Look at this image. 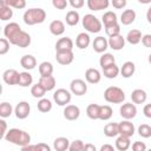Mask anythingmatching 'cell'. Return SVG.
Masks as SVG:
<instances>
[{
  "label": "cell",
  "mask_w": 151,
  "mask_h": 151,
  "mask_svg": "<svg viewBox=\"0 0 151 151\" xmlns=\"http://www.w3.org/2000/svg\"><path fill=\"white\" fill-rule=\"evenodd\" d=\"M4 139L6 142H9L14 145H18V146H25V145H28L31 144V136L28 134V132L24 131V130H20V129H9L6 133V136L4 137Z\"/></svg>",
  "instance_id": "obj_1"
},
{
  "label": "cell",
  "mask_w": 151,
  "mask_h": 151,
  "mask_svg": "<svg viewBox=\"0 0 151 151\" xmlns=\"http://www.w3.org/2000/svg\"><path fill=\"white\" fill-rule=\"evenodd\" d=\"M24 22L28 26L41 24L46 19V12L42 8H29L24 13Z\"/></svg>",
  "instance_id": "obj_2"
},
{
  "label": "cell",
  "mask_w": 151,
  "mask_h": 151,
  "mask_svg": "<svg viewBox=\"0 0 151 151\" xmlns=\"http://www.w3.org/2000/svg\"><path fill=\"white\" fill-rule=\"evenodd\" d=\"M104 98L107 103L120 104L125 100V93L118 86H109L104 92Z\"/></svg>",
  "instance_id": "obj_3"
},
{
  "label": "cell",
  "mask_w": 151,
  "mask_h": 151,
  "mask_svg": "<svg viewBox=\"0 0 151 151\" xmlns=\"http://www.w3.org/2000/svg\"><path fill=\"white\" fill-rule=\"evenodd\" d=\"M83 27L90 33H98L101 31V21L93 14H85L83 18Z\"/></svg>",
  "instance_id": "obj_4"
},
{
  "label": "cell",
  "mask_w": 151,
  "mask_h": 151,
  "mask_svg": "<svg viewBox=\"0 0 151 151\" xmlns=\"http://www.w3.org/2000/svg\"><path fill=\"white\" fill-rule=\"evenodd\" d=\"M72 99V93L71 91L66 88H58L53 93V100L59 105V106H67Z\"/></svg>",
  "instance_id": "obj_5"
},
{
  "label": "cell",
  "mask_w": 151,
  "mask_h": 151,
  "mask_svg": "<svg viewBox=\"0 0 151 151\" xmlns=\"http://www.w3.org/2000/svg\"><path fill=\"white\" fill-rule=\"evenodd\" d=\"M21 31H22V29H21V27L19 26V24H17V22H9V24H7V25L5 26V28H4V34H5L6 39H7L11 44H13L14 40L17 39V37L19 35V33H20Z\"/></svg>",
  "instance_id": "obj_6"
},
{
  "label": "cell",
  "mask_w": 151,
  "mask_h": 151,
  "mask_svg": "<svg viewBox=\"0 0 151 151\" xmlns=\"http://www.w3.org/2000/svg\"><path fill=\"white\" fill-rule=\"evenodd\" d=\"M70 91L76 96H84L87 92V85L83 79H73L70 84Z\"/></svg>",
  "instance_id": "obj_7"
},
{
  "label": "cell",
  "mask_w": 151,
  "mask_h": 151,
  "mask_svg": "<svg viewBox=\"0 0 151 151\" xmlns=\"http://www.w3.org/2000/svg\"><path fill=\"white\" fill-rule=\"evenodd\" d=\"M119 112H120V116L125 120H130V119H132V118L136 117V114H137V107L132 103H125V104H123L120 106Z\"/></svg>",
  "instance_id": "obj_8"
},
{
  "label": "cell",
  "mask_w": 151,
  "mask_h": 151,
  "mask_svg": "<svg viewBox=\"0 0 151 151\" xmlns=\"http://www.w3.org/2000/svg\"><path fill=\"white\" fill-rule=\"evenodd\" d=\"M31 112V106L27 101H19L14 109V113H15V117L18 119H25L28 117Z\"/></svg>",
  "instance_id": "obj_9"
},
{
  "label": "cell",
  "mask_w": 151,
  "mask_h": 151,
  "mask_svg": "<svg viewBox=\"0 0 151 151\" xmlns=\"http://www.w3.org/2000/svg\"><path fill=\"white\" fill-rule=\"evenodd\" d=\"M20 73L14 68H8L2 73V79L7 85H18Z\"/></svg>",
  "instance_id": "obj_10"
},
{
  "label": "cell",
  "mask_w": 151,
  "mask_h": 151,
  "mask_svg": "<svg viewBox=\"0 0 151 151\" xmlns=\"http://www.w3.org/2000/svg\"><path fill=\"white\" fill-rule=\"evenodd\" d=\"M119 126V134L125 136V137H132L134 134V125L130 120H123L118 123Z\"/></svg>",
  "instance_id": "obj_11"
},
{
  "label": "cell",
  "mask_w": 151,
  "mask_h": 151,
  "mask_svg": "<svg viewBox=\"0 0 151 151\" xmlns=\"http://www.w3.org/2000/svg\"><path fill=\"white\" fill-rule=\"evenodd\" d=\"M73 50V41L68 37L60 38L55 42V52H65V51H72Z\"/></svg>",
  "instance_id": "obj_12"
},
{
  "label": "cell",
  "mask_w": 151,
  "mask_h": 151,
  "mask_svg": "<svg viewBox=\"0 0 151 151\" xmlns=\"http://www.w3.org/2000/svg\"><path fill=\"white\" fill-rule=\"evenodd\" d=\"M92 47L97 53H105V51L109 48V40H106L104 37H97L92 42Z\"/></svg>",
  "instance_id": "obj_13"
},
{
  "label": "cell",
  "mask_w": 151,
  "mask_h": 151,
  "mask_svg": "<svg viewBox=\"0 0 151 151\" xmlns=\"http://www.w3.org/2000/svg\"><path fill=\"white\" fill-rule=\"evenodd\" d=\"M55 59L60 65H70L73 59L74 54L72 51H65V52H55Z\"/></svg>",
  "instance_id": "obj_14"
},
{
  "label": "cell",
  "mask_w": 151,
  "mask_h": 151,
  "mask_svg": "<svg viewBox=\"0 0 151 151\" xmlns=\"http://www.w3.org/2000/svg\"><path fill=\"white\" fill-rule=\"evenodd\" d=\"M80 116V109L77 105H67L64 109V117L67 120H76Z\"/></svg>",
  "instance_id": "obj_15"
},
{
  "label": "cell",
  "mask_w": 151,
  "mask_h": 151,
  "mask_svg": "<svg viewBox=\"0 0 151 151\" xmlns=\"http://www.w3.org/2000/svg\"><path fill=\"white\" fill-rule=\"evenodd\" d=\"M29 44H31V35L27 32L21 31L12 45H15V46H19L21 48H25V47H28Z\"/></svg>",
  "instance_id": "obj_16"
},
{
  "label": "cell",
  "mask_w": 151,
  "mask_h": 151,
  "mask_svg": "<svg viewBox=\"0 0 151 151\" xmlns=\"http://www.w3.org/2000/svg\"><path fill=\"white\" fill-rule=\"evenodd\" d=\"M124 46H125V38L122 34L109 39V47L112 48L113 51H120L123 50Z\"/></svg>",
  "instance_id": "obj_17"
},
{
  "label": "cell",
  "mask_w": 151,
  "mask_h": 151,
  "mask_svg": "<svg viewBox=\"0 0 151 151\" xmlns=\"http://www.w3.org/2000/svg\"><path fill=\"white\" fill-rule=\"evenodd\" d=\"M85 79L90 84H98L100 81V79H101V74H100V72L97 68L91 67V68H87L86 70V72H85Z\"/></svg>",
  "instance_id": "obj_18"
},
{
  "label": "cell",
  "mask_w": 151,
  "mask_h": 151,
  "mask_svg": "<svg viewBox=\"0 0 151 151\" xmlns=\"http://www.w3.org/2000/svg\"><path fill=\"white\" fill-rule=\"evenodd\" d=\"M109 0H87V7L91 11H101L109 7Z\"/></svg>",
  "instance_id": "obj_19"
},
{
  "label": "cell",
  "mask_w": 151,
  "mask_h": 151,
  "mask_svg": "<svg viewBox=\"0 0 151 151\" xmlns=\"http://www.w3.org/2000/svg\"><path fill=\"white\" fill-rule=\"evenodd\" d=\"M20 65L25 70H28V71L29 70H33L37 66V59L32 54H25L20 59Z\"/></svg>",
  "instance_id": "obj_20"
},
{
  "label": "cell",
  "mask_w": 151,
  "mask_h": 151,
  "mask_svg": "<svg viewBox=\"0 0 151 151\" xmlns=\"http://www.w3.org/2000/svg\"><path fill=\"white\" fill-rule=\"evenodd\" d=\"M146 98H147V94L142 88H136L131 93V99L133 104H144L146 101Z\"/></svg>",
  "instance_id": "obj_21"
},
{
  "label": "cell",
  "mask_w": 151,
  "mask_h": 151,
  "mask_svg": "<svg viewBox=\"0 0 151 151\" xmlns=\"http://www.w3.org/2000/svg\"><path fill=\"white\" fill-rule=\"evenodd\" d=\"M48 28H50V32L53 35H55V37L61 35L65 32V25H64V22L61 20H53L50 24V27Z\"/></svg>",
  "instance_id": "obj_22"
},
{
  "label": "cell",
  "mask_w": 151,
  "mask_h": 151,
  "mask_svg": "<svg viewBox=\"0 0 151 151\" xmlns=\"http://www.w3.org/2000/svg\"><path fill=\"white\" fill-rule=\"evenodd\" d=\"M91 42V39H90V35L85 32H81L77 35L76 38V46L79 48V50H85Z\"/></svg>",
  "instance_id": "obj_23"
},
{
  "label": "cell",
  "mask_w": 151,
  "mask_h": 151,
  "mask_svg": "<svg viewBox=\"0 0 151 151\" xmlns=\"http://www.w3.org/2000/svg\"><path fill=\"white\" fill-rule=\"evenodd\" d=\"M101 21L104 24L105 27H109V26H112V25H116L118 24V19H117V14L112 11H107L103 14L101 17Z\"/></svg>",
  "instance_id": "obj_24"
},
{
  "label": "cell",
  "mask_w": 151,
  "mask_h": 151,
  "mask_svg": "<svg viewBox=\"0 0 151 151\" xmlns=\"http://www.w3.org/2000/svg\"><path fill=\"white\" fill-rule=\"evenodd\" d=\"M70 140L66 137H58L53 142V147L55 151H66L70 147Z\"/></svg>",
  "instance_id": "obj_25"
},
{
  "label": "cell",
  "mask_w": 151,
  "mask_h": 151,
  "mask_svg": "<svg viewBox=\"0 0 151 151\" xmlns=\"http://www.w3.org/2000/svg\"><path fill=\"white\" fill-rule=\"evenodd\" d=\"M142 38H143V35H142V32L139 29H131V31H129V33H127L125 39H126V41L129 44L137 45V44H139L142 41Z\"/></svg>",
  "instance_id": "obj_26"
},
{
  "label": "cell",
  "mask_w": 151,
  "mask_h": 151,
  "mask_svg": "<svg viewBox=\"0 0 151 151\" xmlns=\"http://www.w3.org/2000/svg\"><path fill=\"white\" fill-rule=\"evenodd\" d=\"M134 71H136V65L132 61H125L120 68V74L124 78H130L134 74Z\"/></svg>",
  "instance_id": "obj_27"
},
{
  "label": "cell",
  "mask_w": 151,
  "mask_h": 151,
  "mask_svg": "<svg viewBox=\"0 0 151 151\" xmlns=\"http://www.w3.org/2000/svg\"><path fill=\"white\" fill-rule=\"evenodd\" d=\"M104 134L109 138H113L119 134V126L118 123H107L104 126Z\"/></svg>",
  "instance_id": "obj_28"
},
{
  "label": "cell",
  "mask_w": 151,
  "mask_h": 151,
  "mask_svg": "<svg viewBox=\"0 0 151 151\" xmlns=\"http://www.w3.org/2000/svg\"><path fill=\"white\" fill-rule=\"evenodd\" d=\"M13 17V9L6 5L5 0L0 2V19L2 21H6V20H9L11 18Z\"/></svg>",
  "instance_id": "obj_29"
},
{
  "label": "cell",
  "mask_w": 151,
  "mask_h": 151,
  "mask_svg": "<svg viewBox=\"0 0 151 151\" xmlns=\"http://www.w3.org/2000/svg\"><path fill=\"white\" fill-rule=\"evenodd\" d=\"M136 20V12L133 9H125L120 15V22L123 25H131Z\"/></svg>",
  "instance_id": "obj_30"
},
{
  "label": "cell",
  "mask_w": 151,
  "mask_h": 151,
  "mask_svg": "<svg viewBox=\"0 0 151 151\" xmlns=\"http://www.w3.org/2000/svg\"><path fill=\"white\" fill-rule=\"evenodd\" d=\"M46 91H52L55 87V78L53 76L50 77H40L39 81H38Z\"/></svg>",
  "instance_id": "obj_31"
},
{
  "label": "cell",
  "mask_w": 151,
  "mask_h": 151,
  "mask_svg": "<svg viewBox=\"0 0 151 151\" xmlns=\"http://www.w3.org/2000/svg\"><path fill=\"white\" fill-rule=\"evenodd\" d=\"M130 146H131V140H130V138L119 134V137L116 139V149H117L118 151H126Z\"/></svg>",
  "instance_id": "obj_32"
},
{
  "label": "cell",
  "mask_w": 151,
  "mask_h": 151,
  "mask_svg": "<svg viewBox=\"0 0 151 151\" xmlns=\"http://www.w3.org/2000/svg\"><path fill=\"white\" fill-rule=\"evenodd\" d=\"M113 64H116V59H114L113 54H111V53H104L99 59V65H100L101 70H104Z\"/></svg>",
  "instance_id": "obj_33"
},
{
  "label": "cell",
  "mask_w": 151,
  "mask_h": 151,
  "mask_svg": "<svg viewBox=\"0 0 151 151\" xmlns=\"http://www.w3.org/2000/svg\"><path fill=\"white\" fill-rule=\"evenodd\" d=\"M33 83V77L29 72L25 71V72H20V76H19V83L18 85L21 86V87H27L29 85H32Z\"/></svg>",
  "instance_id": "obj_34"
},
{
  "label": "cell",
  "mask_w": 151,
  "mask_h": 151,
  "mask_svg": "<svg viewBox=\"0 0 151 151\" xmlns=\"http://www.w3.org/2000/svg\"><path fill=\"white\" fill-rule=\"evenodd\" d=\"M39 73L40 77H50L53 73V65L50 61H42L39 65Z\"/></svg>",
  "instance_id": "obj_35"
},
{
  "label": "cell",
  "mask_w": 151,
  "mask_h": 151,
  "mask_svg": "<svg viewBox=\"0 0 151 151\" xmlns=\"http://www.w3.org/2000/svg\"><path fill=\"white\" fill-rule=\"evenodd\" d=\"M103 73H104V77H106L107 79H114L120 73V68L116 64H113V65L104 68L103 70Z\"/></svg>",
  "instance_id": "obj_36"
},
{
  "label": "cell",
  "mask_w": 151,
  "mask_h": 151,
  "mask_svg": "<svg viewBox=\"0 0 151 151\" xmlns=\"http://www.w3.org/2000/svg\"><path fill=\"white\" fill-rule=\"evenodd\" d=\"M99 110H100V105L98 104H90L86 107V114L90 119H99Z\"/></svg>",
  "instance_id": "obj_37"
},
{
  "label": "cell",
  "mask_w": 151,
  "mask_h": 151,
  "mask_svg": "<svg viewBox=\"0 0 151 151\" xmlns=\"http://www.w3.org/2000/svg\"><path fill=\"white\" fill-rule=\"evenodd\" d=\"M65 20L68 26H76L80 20V15L77 11H68L65 17Z\"/></svg>",
  "instance_id": "obj_38"
},
{
  "label": "cell",
  "mask_w": 151,
  "mask_h": 151,
  "mask_svg": "<svg viewBox=\"0 0 151 151\" xmlns=\"http://www.w3.org/2000/svg\"><path fill=\"white\" fill-rule=\"evenodd\" d=\"M37 107H38V110H39L40 112L47 113V112H50V111L52 110V101H51L50 99H47V98H41V99L38 101Z\"/></svg>",
  "instance_id": "obj_39"
},
{
  "label": "cell",
  "mask_w": 151,
  "mask_h": 151,
  "mask_svg": "<svg viewBox=\"0 0 151 151\" xmlns=\"http://www.w3.org/2000/svg\"><path fill=\"white\" fill-rule=\"evenodd\" d=\"M113 114V110L109 105H100L99 110V119L100 120H109Z\"/></svg>",
  "instance_id": "obj_40"
},
{
  "label": "cell",
  "mask_w": 151,
  "mask_h": 151,
  "mask_svg": "<svg viewBox=\"0 0 151 151\" xmlns=\"http://www.w3.org/2000/svg\"><path fill=\"white\" fill-rule=\"evenodd\" d=\"M12 112H13V107H12V105L9 103L4 101V103L0 104V117L2 119L9 117L12 114Z\"/></svg>",
  "instance_id": "obj_41"
},
{
  "label": "cell",
  "mask_w": 151,
  "mask_h": 151,
  "mask_svg": "<svg viewBox=\"0 0 151 151\" xmlns=\"http://www.w3.org/2000/svg\"><path fill=\"white\" fill-rule=\"evenodd\" d=\"M45 93H46V90L39 84V83H37L35 85H33L32 87H31V94L34 97V98H44V96H45Z\"/></svg>",
  "instance_id": "obj_42"
},
{
  "label": "cell",
  "mask_w": 151,
  "mask_h": 151,
  "mask_svg": "<svg viewBox=\"0 0 151 151\" xmlns=\"http://www.w3.org/2000/svg\"><path fill=\"white\" fill-rule=\"evenodd\" d=\"M138 133L143 138H150L151 137V125H149V124H142V125H139Z\"/></svg>",
  "instance_id": "obj_43"
},
{
  "label": "cell",
  "mask_w": 151,
  "mask_h": 151,
  "mask_svg": "<svg viewBox=\"0 0 151 151\" xmlns=\"http://www.w3.org/2000/svg\"><path fill=\"white\" fill-rule=\"evenodd\" d=\"M105 32H106V34H107L109 38L119 35V34H120V26H119V24H116V25L105 27Z\"/></svg>",
  "instance_id": "obj_44"
},
{
  "label": "cell",
  "mask_w": 151,
  "mask_h": 151,
  "mask_svg": "<svg viewBox=\"0 0 151 151\" xmlns=\"http://www.w3.org/2000/svg\"><path fill=\"white\" fill-rule=\"evenodd\" d=\"M6 5H8L11 8H18V9H21V8H25L26 7V1L25 0H5Z\"/></svg>",
  "instance_id": "obj_45"
},
{
  "label": "cell",
  "mask_w": 151,
  "mask_h": 151,
  "mask_svg": "<svg viewBox=\"0 0 151 151\" xmlns=\"http://www.w3.org/2000/svg\"><path fill=\"white\" fill-rule=\"evenodd\" d=\"M85 144L83 140L80 139H76L73 140L71 144H70V147H68V151H83Z\"/></svg>",
  "instance_id": "obj_46"
},
{
  "label": "cell",
  "mask_w": 151,
  "mask_h": 151,
  "mask_svg": "<svg viewBox=\"0 0 151 151\" xmlns=\"http://www.w3.org/2000/svg\"><path fill=\"white\" fill-rule=\"evenodd\" d=\"M9 41L6 38H1L0 39V54L4 55L9 51Z\"/></svg>",
  "instance_id": "obj_47"
},
{
  "label": "cell",
  "mask_w": 151,
  "mask_h": 151,
  "mask_svg": "<svg viewBox=\"0 0 151 151\" xmlns=\"http://www.w3.org/2000/svg\"><path fill=\"white\" fill-rule=\"evenodd\" d=\"M146 144L144 142H134L132 144V151H146Z\"/></svg>",
  "instance_id": "obj_48"
},
{
  "label": "cell",
  "mask_w": 151,
  "mask_h": 151,
  "mask_svg": "<svg viewBox=\"0 0 151 151\" xmlns=\"http://www.w3.org/2000/svg\"><path fill=\"white\" fill-rule=\"evenodd\" d=\"M52 5L57 8V9H65L68 5V2L66 0H53L52 1Z\"/></svg>",
  "instance_id": "obj_49"
},
{
  "label": "cell",
  "mask_w": 151,
  "mask_h": 151,
  "mask_svg": "<svg viewBox=\"0 0 151 151\" xmlns=\"http://www.w3.org/2000/svg\"><path fill=\"white\" fill-rule=\"evenodd\" d=\"M111 4H112V6H113L114 8L120 9V8H124L127 2H126V0H113Z\"/></svg>",
  "instance_id": "obj_50"
},
{
  "label": "cell",
  "mask_w": 151,
  "mask_h": 151,
  "mask_svg": "<svg viewBox=\"0 0 151 151\" xmlns=\"http://www.w3.org/2000/svg\"><path fill=\"white\" fill-rule=\"evenodd\" d=\"M35 151H51V147L46 143H38L35 144Z\"/></svg>",
  "instance_id": "obj_51"
},
{
  "label": "cell",
  "mask_w": 151,
  "mask_h": 151,
  "mask_svg": "<svg viewBox=\"0 0 151 151\" xmlns=\"http://www.w3.org/2000/svg\"><path fill=\"white\" fill-rule=\"evenodd\" d=\"M73 8H76V9H78V8H81L83 6H84V0H70V2H68Z\"/></svg>",
  "instance_id": "obj_52"
},
{
  "label": "cell",
  "mask_w": 151,
  "mask_h": 151,
  "mask_svg": "<svg viewBox=\"0 0 151 151\" xmlns=\"http://www.w3.org/2000/svg\"><path fill=\"white\" fill-rule=\"evenodd\" d=\"M142 44L145 47H151V34H144L142 38Z\"/></svg>",
  "instance_id": "obj_53"
},
{
  "label": "cell",
  "mask_w": 151,
  "mask_h": 151,
  "mask_svg": "<svg viewBox=\"0 0 151 151\" xmlns=\"http://www.w3.org/2000/svg\"><path fill=\"white\" fill-rule=\"evenodd\" d=\"M0 125H1V132H0V136H1V138H4L5 136H6V133H7V124H6V122L4 120V119H0Z\"/></svg>",
  "instance_id": "obj_54"
},
{
  "label": "cell",
  "mask_w": 151,
  "mask_h": 151,
  "mask_svg": "<svg viewBox=\"0 0 151 151\" xmlns=\"http://www.w3.org/2000/svg\"><path fill=\"white\" fill-rule=\"evenodd\" d=\"M143 113L146 118H150L151 119V104H146L143 109Z\"/></svg>",
  "instance_id": "obj_55"
},
{
  "label": "cell",
  "mask_w": 151,
  "mask_h": 151,
  "mask_svg": "<svg viewBox=\"0 0 151 151\" xmlns=\"http://www.w3.org/2000/svg\"><path fill=\"white\" fill-rule=\"evenodd\" d=\"M83 151H97V147L91 143H86L84 149H83Z\"/></svg>",
  "instance_id": "obj_56"
},
{
  "label": "cell",
  "mask_w": 151,
  "mask_h": 151,
  "mask_svg": "<svg viewBox=\"0 0 151 151\" xmlns=\"http://www.w3.org/2000/svg\"><path fill=\"white\" fill-rule=\"evenodd\" d=\"M21 151H35V144H28L21 147Z\"/></svg>",
  "instance_id": "obj_57"
},
{
  "label": "cell",
  "mask_w": 151,
  "mask_h": 151,
  "mask_svg": "<svg viewBox=\"0 0 151 151\" xmlns=\"http://www.w3.org/2000/svg\"><path fill=\"white\" fill-rule=\"evenodd\" d=\"M99 151H114V147L111 144H104V145H101Z\"/></svg>",
  "instance_id": "obj_58"
},
{
  "label": "cell",
  "mask_w": 151,
  "mask_h": 151,
  "mask_svg": "<svg viewBox=\"0 0 151 151\" xmlns=\"http://www.w3.org/2000/svg\"><path fill=\"white\" fill-rule=\"evenodd\" d=\"M146 19H147V21L151 24V6L149 7V9H147V12H146Z\"/></svg>",
  "instance_id": "obj_59"
},
{
  "label": "cell",
  "mask_w": 151,
  "mask_h": 151,
  "mask_svg": "<svg viewBox=\"0 0 151 151\" xmlns=\"http://www.w3.org/2000/svg\"><path fill=\"white\" fill-rule=\"evenodd\" d=\"M139 2H140V4H149L150 1H147V0H144V1H143V0H139Z\"/></svg>",
  "instance_id": "obj_60"
},
{
  "label": "cell",
  "mask_w": 151,
  "mask_h": 151,
  "mask_svg": "<svg viewBox=\"0 0 151 151\" xmlns=\"http://www.w3.org/2000/svg\"><path fill=\"white\" fill-rule=\"evenodd\" d=\"M147 61H149V63H150V64H151V53H150V54H149V58H147Z\"/></svg>",
  "instance_id": "obj_61"
},
{
  "label": "cell",
  "mask_w": 151,
  "mask_h": 151,
  "mask_svg": "<svg viewBox=\"0 0 151 151\" xmlns=\"http://www.w3.org/2000/svg\"><path fill=\"white\" fill-rule=\"evenodd\" d=\"M146 151H151V149H149V150H146Z\"/></svg>",
  "instance_id": "obj_62"
}]
</instances>
